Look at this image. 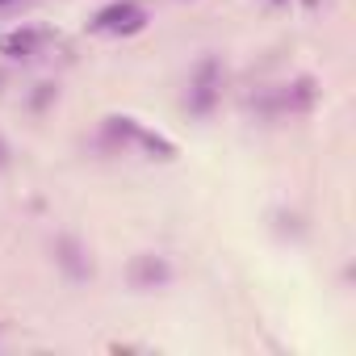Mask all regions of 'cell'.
Here are the masks:
<instances>
[{
	"instance_id": "cell-4",
	"label": "cell",
	"mask_w": 356,
	"mask_h": 356,
	"mask_svg": "<svg viewBox=\"0 0 356 356\" xmlns=\"http://www.w3.org/2000/svg\"><path fill=\"white\" fill-rule=\"evenodd\" d=\"M210 101H214V63L206 59V63H202V72H197V97H193L189 105H193L197 113H206V109H210Z\"/></svg>"
},
{
	"instance_id": "cell-3",
	"label": "cell",
	"mask_w": 356,
	"mask_h": 356,
	"mask_svg": "<svg viewBox=\"0 0 356 356\" xmlns=\"http://www.w3.org/2000/svg\"><path fill=\"white\" fill-rule=\"evenodd\" d=\"M38 47V34L34 30H13V34H0V55H34Z\"/></svg>"
},
{
	"instance_id": "cell-1",
	"label": "cell",
	"mask_w": 356,
	"mask_h": 356,
	"mask_svg": "<svg viewBox=\"0 0 356 356\" xmlns=\"http://www.w3.org/2000/svg\"><path fill=\"white\" fill-rule=\"evenodd\" d=\"M143 26H147V13H143V5H134V0L109 5V9L92 22V30H118V34H134V30H143Z\"/></svg>"
},
{
	"instance_id": "cell-2",
	"label": "cell",
	"mask_w": 356,
	"mask_h": 356,
	"mask_svg": "<svg viewBox=\"0 0 356 356\" xmlns=\"http://www.w3.org/2000/svg\"><path fill=\"white\" fill-rule=\"evenodd\" d=\"M172 277V268L163 264V260H155V256H138L134 264H130V285L134 289H147V285H163Z\"/></svg>"
},
{
	"instance_id": "cell-5",
	"label": "cell",
	"mask_w": 356,
	"mask_h": 356,
	"mask_svg": "<svg viewBox=\"0 0 356 356\" xmlns=\"http://www.w3.org/2000/svg\"><path fill=\"white\" fill-rule=\"evenodd\" d=\"M59 264L72 273V277H88V260H80V243L76 239H59Z\"/></svg>"
},
{
	"instance_id": "cell-6",
	"label": "cell",
	"mask_w": 356,
	"mask_h": 356,
	"mask_svg": "<svg viewBox=\"0 0 356 356\" xmlns=\"http://www.w3.org/2000/svg\"><path fill=\"white\" fill-rule=\"evenodd\" d=\"M0 5H5V0H0Z\"/></svg>"
}]
</instances>
